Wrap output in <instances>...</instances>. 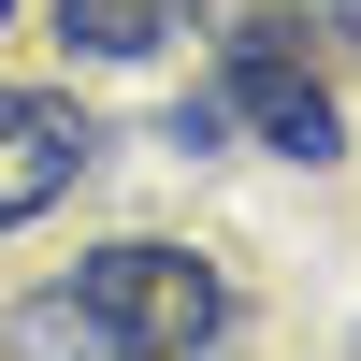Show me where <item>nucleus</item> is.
Instances as JSON below:
<instances>
[{
	"mask_svg": "<svg viewBox=\"0 0 361 361\" xmlns=\"http://www.w3.org/2000/svg\"><path fill=\"white\" fill-rule=\"evenodd\" d=\"M73 304L116 333V361H188L246 318V289H231V260L173 246V231H116V246L73 260Z\"/></svg>",
	"mask_w": 361,
	"mask_h": 361,
	"instance_id": "obj_1",
	"label": "nucleus"
},
{
	"mask_svg": "<svg viewBox=\"0 0 361 361\" xmlns=\"http://www.w3.org/2000/svg\"><path fill=\"white\" fill-rule=\"evenodd\" d=\"M217 87H231V116H246L275 159H304V173L347 159V116H333V87H318V29L289 15V0L217 15Z\"/></svg>",
	"mask_w": 361,
	"mask_h": 361,
	"instance_id": "obj_2",
	"label": "nucleus"
},
{
	"mask_svg": "<svg viewBox=\"0 0 361 361\" xmlns=\"http://www.w3.org/2000/svg\"><path fill=\"white\" fill-rule=\"evenodd\" d=\"M87 173H102V116H87L73 87H15L0 73V231L58 217Z\"/></svg>",
	"mask_w": 361,
	"mask_h": 361,
	"instance_id": "obj_3",
	"label": "nucleus"
},
{
	"mask_svg": "<svg viewBox=\"0 0 361 361\" xmlns=\"http://www.w3.org/2000/svg\"><path fill=\"white\" fill-rule=\"evenodd\" d=\"M44 15H58V44H73V58H159L173 29H202L217 0H44Z\"/></svg>",
	"mask_w": 361,
	"mask_h": 361,
	"instance_id": "obj_4",
	"label": "nucleus"
},
{
	"mask_svg": "<svg viewBox=\"0 0 361 361\" xmlns=\"http://www.w3.org/2000/svg\"><path fill=\"white\" fill-rule=\"evenodd\" d=\"M15 347H29V361H116V333H102L87 304H73V275H58V289H29V304H15Z\"/></svg>",
	"mask_w": 361,
	"mask_h": 361,
	"instance_id": "obj_5",
	"label": "nucleus"
},
{
	"mask_svg": "<svg viewBox=\"0 0 361 361\" xmlns=\"http://www.w3.org/2000/svg\"><path fill=\"white\" fill-rule=\"evenodd\" d=\"M159 145H173V159H217V145H231V87H188V102L159 116Z\"/></svg>",
	"mask_w": 361,
	"mask_h": 361,
	"instance_id": "obj_6",
	"label": "nucleus"
},
{
	"mask_svg": "<svg viewBox=\"0 0 361 361\" xmlns=\"http://www.w3.org/2000/svg\"><path fill=\"white\" fill-rule=\"evenodd\" d=\"M318 29H347V44H361V0H318Z\"/></svg>",
	"mask_w": 361,
	"mask_h": 361,
	"instance_id": "obj_7",
	"label": "nucleus"
},
{
	"mask_svg": "<svg viewBox=\"0 0 361 361\" xmlns=\"http://www.w3.org/2000/svg\"><path fill=\"white\" fill-rule=\"evenodd\" d=\"M0 15H15V0H0Z\"/></svg>",
	"mask_w": 361,
	"mask_h": 361,
	"instance_id": "obj_8",
	"label": "nucleus"
}]
</instances>
